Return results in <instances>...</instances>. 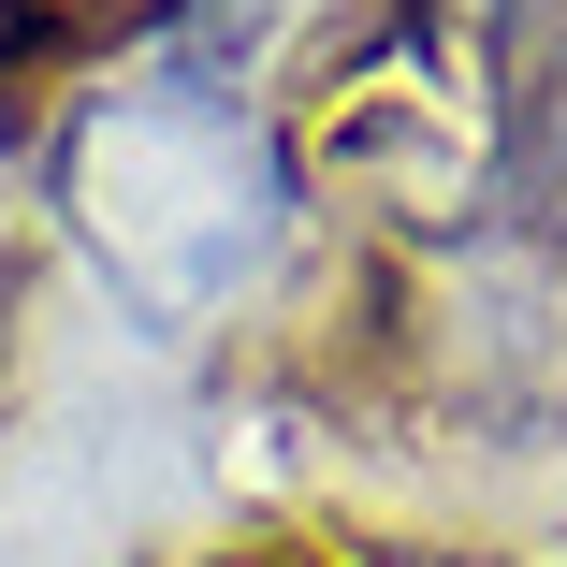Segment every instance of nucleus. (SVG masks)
<instances>
[{"label": "nucleus", "mask_w": 567, "mask_h": 567, "mask_svg": "<svg viewBox=\"0 0 567 567\" xmlns=\"http://www.w3.org/2000/svg\"><path fill=\"white\" fill-rule=\"evenodd\" d=\"M495 175H509V204L538 218V234L567 248V30L524 59V87H509V146H495Z\"/></svg>", "instance_id": "1"}, {"label": "nucleus", "mask_w": 567, "mask_h": 567, "mask_svg": "<svg viewBox=\"0 0 567 567\" xmlns=\"http://www.w3.org/2000/svg\"><path fill=\"white\" fill-rule=\"evenodd\" d=\"M218 567H291V553H218Z\"/></svg>", "instance_id": "2"}]
</instances>
